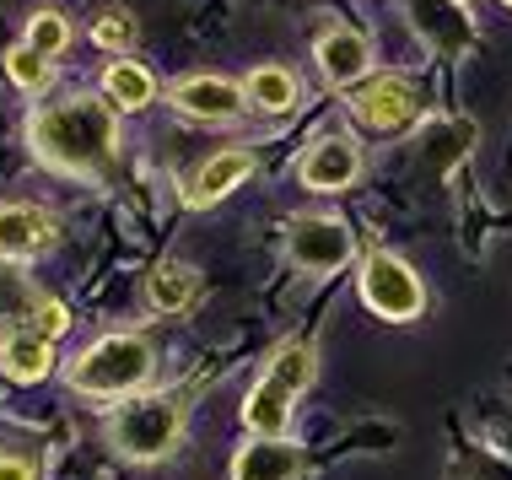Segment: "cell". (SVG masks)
Segmentation results:
<instances>
[{
    "instance_id": "cell-1",
    "label": "cell",
    "mask_w": 512,
    "mask_h": 480,
    "mask_svg": "<svg viewBox=\"0 0 512 480\" xmlns=\"http://www.w3.org/2000/svg\"><path fill=\"white\" fill-rule=\"evenodd\" d=\"M33 152L60 173H98L119 152V119L103 98H60L33 119Z\"/></svg>"
},
{
    "instance_id": "cell-2",
    "label": "cell",
    "mask_w": 512,
    "mask_h": 480,
    "mask_svg": "<svg viewBox=\"0 0 512 480\" xmlns=\"http://www.w3.org/2000/svg\"><path fill=\"white\" fill-rule=\"evenodd\" d=\"M151 378V346L141 335H103L71 362V389L87 400H119Z\"/></svg>"
},
{
    "instance_id": "cell-3",
    "label": "cell",
    "mask_w": 512,
    "mask_h": 480,
    "mask_svg": "<svg viewBox=\"0 0 512 480\" xmlns=\"http://www.w3.org/2000/svg\"><path fill=\"white\" fill-rule=\"evenodd\" d=\"M308 378H313V346L308 340H286V346L270 356V367L259 373L254 394L243 400V421L265 437H281L286 421H292L297 394L308 389Z\"/></svg>"
},
{
    "instance_id": "cell-4",
    "label": "cell",
    "mask_w": 512,
    "mask_h": 480,
    "mask_svg": "<svg viewBox=\"0 0 512 480\" xmlns=\"http://www.w3.org/2000/svg\"><path fill=\"white\" fill-rule=\"evenodd\" d=\"M178 432H184V416H178V400L168 394H141V400H124L108 421V443L119 448L124 459H168L178 448Z\"/></svg>"
},
{
    "instance_id": "cell-5",
    "label": "cell",
    "mask_w": 512,
    "mask_h": 480,
    "mask_svg": "<svg viewBox=\"0 0 512 480\" xmlns=\"http://www.w3.org/2000/svg\"><path fill=\"white\" fill-rule=\"evenodd\" d=\"M65 308L54 303V297H44L27 276H17V270H0V346L17 335H38V340H54L65 335Z\"/></svg>"
},
{
    "instance_id": "cell-6",
    "label": "cell",
    "mask_w": 512,
    "mask_h": 480,
    "mask_svg": "<svg viewBox=\"0 0 512 480\" xmlns=\"http://www.w3.org/2000/svg\"><path fill=\"white\" fill-rule=\"evenodd\" d=\"M286 254H292V265L313 270V276H329V270L351 265V232H345L340 216H324V211L292 216V227H286Z\"/></svg>"
},
{
    "instance_id": "cell-7",
    "label": "cell",
    "mask_w": 512,
    "mask_h": 480,
    "mask_svg": "<svg viewBox=\"0 0 512 480\" xmlns=\"http://www.w3.org/2000/svg\"><path fill=\"white\" fill-rule=\"evenodd\" d=\"M362 297L372 313L383 319H415L426 308V292H421V276L394 254H372L362 265Z\"/></svg>"
},
{
    "instance_id": "cell-8",
    "label": "cell",
    "mask_w": 512,
    "mask_h": 480,
    "mask_svg": "<svg viewBox=\"0 0 512 480\" xmlns=\"http://www.w3.org/2000/svg\"><path fill=\"white\" fill-rule=\"evenodd\" d=\"M351 108H356L362 125L383 130V135L405 130V125H415V87L405 76H372L351 92Z\"/></svg>"
},
{
    "instance_id": "cell-9",
    "label": "cell",
    "mask_w": 512,
    "mask_h": 480,
    "mask_svg": "<svg viewBox=\"0 0 512 480\" xmlns=\"http://www.w3.org/2000/svg\"><path fill=\"white\" fill-rule=\"evenodd\" d=\"M54 243V216L44 205H0V259H33Z\"/></svg>"
},
{
    "instance_id": "cell-10",
    "label": "cell",
    "mask_w": 512,
    "mask_h": 480,
    "mask_svg": "<svg viewBox=\"0 0 512 480\" xmlns=\"http://www.w3.org/2000/svg\"><path fill=\"white\" fill-rule=\"evenodd\" d=\"M297 173H302L308 189H345L356 173H362V152H356L345 135H329V141L308 146V157L297 162Z\"/></svg>"
},
{
    "instance_id": "cell-11",
    "label": "cell",
    "mask_w": 512,
    "mask_h": 480,
    "mask_svg": "<svg viewBox=\"0 0 512 480\" xmlns=\"http://www.w3.org/2000/svg\"><path fill=\"white\" fill-rule=\"evenodd\" d=\"M168 98L195 119H238L243 114V87H232L221 76H184Z\"/></svg>"
},
{
    "instance_id": "cell-12",
    "label": "cell",
    "mask_w": 512,
    "mask_h": 480,
    "mask_svg": "<svg viewBox=\"0 0 512 480\" xmlns=\"http://www.w3.org/2000/svg\"><path fill=\"white\" fill-rule=\"evenodd\" d=\"M297 475H302V448L286 443V437H259L232 464V480H297Z\"/></svg>"
},
{
    "instance_id": "cell-13",
    "label": "cell",
    "mask_w": 512,
    "mask_h": 480,
    "mask_svg": "<svg viewBox=\"0 0 512 480\" xmlns=\"http://www.w3.org/2000/svg\"><path fill=\"white\" fill-rule=\"evenodd\" d=\"M318 71H324V81H335V87H351V81L367 76L372 65V49L362 33H345V27H335V33L318 38Z\"/></svg>"
},
{
    "instance_id": "cell-14",
    "label": "cell",
    "mask_w": 512,
    "mask_h": 480,
    "mask_svg": "<svg viewBox=\"0 0 512 480\" xmlns=\"http://www.w3.org/2000/svg\"><path fill=\"white\" fill-rule=\"evenodd\" d=\"M248 173H254V157H248V152H216L211 162H200V168L189 173L184 200L195 205V211H200V205H216L232 184H243Z\"/></svg>"
},
{
    "instance_id": "cell-15",
    "label": "cell",
    "mask_w": 512,
    "mask_h": 480,
    "mask_svg": "<svg viewBox=\"0 0 512 480\" xmlns=\"http://www.w3.org/2000/svg\"><path fill=\"white\" fill-rule=\"evenodd\" d=\"M151 92H157V81H151V71H141L135 60H108V71H103V103L108 108H119V114H135V108H146L151 103Z\"/></svg>"
},
{
    "instance_id": "cell-16",
    "label": "cell",
    "mask_w": 512,
    "mask_h": 480,
    "mask_svg": "<svg viewBox=\"0 0 512 480\" xmlns=\"http://www.w3.org/2000/svg\"><path fill=\"white\" fill-rule=\"evenodd\" d=\"M146 297L157 313H184V308H195V297H200V276L189 265H162V270H151Z\"/></svg>"
},
{
    "instance_id": "cell-17",
    "label": "cell",
    "mask_w": 512,
    "mask_h": 480,
    "mask_svg": "<svg viewBox=\"0 0 512 480\" xmlns=\"http://www.w3.org/2000/svg\"><path fill=\"white\" fill-rule=\"evenodd\" d=\"M54 340H38V335H17V340H6L0 346V362H6V373L17 378V383H38L54 367Z\"/></svg>"
},
{
    "instance_id": "cell-18",
    "label": "cell",
    "mask_w": 512,
    "mask_h": 480,
    "mask_svg": "<svg viewBox=\"0 0 512 480\" xmlns=\"http://www.w3.org/2000/svg\"><path fill=\"white\" fill-rule=\"evenodd\" d=\"M243 92H248L259 108H270V114H286V108L297 103V76L281 71V65H259V71L248 76Z\"/></svg>"
},
{
    "instance_id": "cell-19",
    "label": "cell",
    "mask_w": 512,
    "mask_h": 480,
    "mask_svg": "<svg viewBox=\"0 0 512 480\" xmlns=\"http://www.w3.org/2000/svg\"><path fill=\"white\" fill-rule=\"evenodd\" d=\"M421 22L437 33L442 49H464L469 44V22L448 6V0H421Z\"/></svg>"
},
{
    "instance_id": "cell-20",
    "label": "cell",
    "mask_w": 512,
    "mask_h": 480,
    "mask_svg": "<svg viewBox=\"0 0 512 480\" xmlns=\"http://www.w3.org/2000/svg\"><path fill=\"white\" fill-rule=\"evenodd\" d=\"M27 44H33L38 54H49V60H54V54H60L65 44H71V22H65L60 11H38V17L27 22Z\"/></svg>"
},
{
    "instance_id": "cell-21",
    "label": "cell",
    "mask_w": 512,
    "mask_h": 480,
    "mask_svg": "<svg viewBox=\"0 0 512 480\" xmlns=\"http://www.w3.org/2000/svg\"><path fill=\"white\" fill-rule=\"evenodd\" d=\"M6 71H11V81H17V87L38 92V87L49 81V54H38L33 44H22V49L6 54Z\"/></svg>"
},
{
    "instance_id": "cell-22",
    "label": "cell",
    "mask_w": 512,
    "mask_h": 480,
    "mask_svg": "<svg viewBox=\"0 0 512 480\" xmlns=\"http://www.w3.org/2000/svg\"><path fill=\"white\" fill-rule=\"evenodd\" d=\"M92 38H98V49H130L135 44V17L130 11H119V6H108L98 22H92Z\"/></svg>"
},
{
    "instance_id": "cell-23",
    "label": "cell",
    "mask_w": 512,
    "mask_h": 480,
    "mask_svg": "<svg viewBox=\"0 0 512 480\" xmlns=\"http://www.w3.org/2000/svg\"><path fill=\"white\" fill-rule=\"evenodd\" d=\"M432 141H426V157H437V146H453V152H469L475 146V125L469 119H442V125L426 130Z\"/></svg>"
},
{
    "instance_id": "cell-24",
    "label": "cell",
    "mask_w": 512,
    "mask_h": 480,
    "mask_svg": "<svg viewBox=\"0 0 512 480\" xmlns=\"http://www.w3.org/2000/svg\"><path fill=\"white\" fill-rule=\"evenodd\" d=\"M0 480H38L27 459H0Z\"/></svg>"
},
{
    "instance_id": "cell-25",
    "label": "cell",
    "mask_w": 512,
    "mask_h": 480,
    "mask_svg": "<svg viewBox=\"0 0 512 480\" xmlns=\"http://www.w3.org/2000/svg\"><path fill=\"white\" fill-rule=\"evenodd\" d=\"M507 6H512V0H507Z\"/></svg>"
}]
</instances>
